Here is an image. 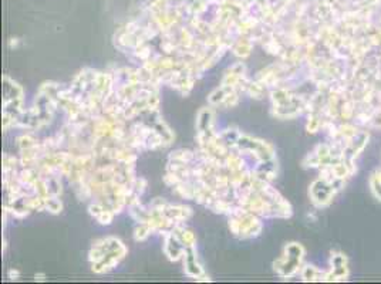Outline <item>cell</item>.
<instances>
[{"mask_svg": "<svg viewBox=\"0 0 381 284\" xmlns=\"http://www.w3.org/2000/svg\"><path fill=\"white\" fill-rule=\"evenodd\" d=\"M304 250L297 243H290L285 248V255L278 262H274V270L283 277H290L300 269Z\"/></svg>", "mask_w": 381, "mask_h": 284, "instance_id": "obj_1", "label": "cell"}, {"mask_svg": "<svg viewBox=\"0 0 381 284\" xmlns=\"http://www.w3.org/2000/svg\"><path fill=\"white\" fill-rule=\"evenodd\" d=\"M336 192H337V188H336L334 182L326 181L323 178H319L317 181H315L310 188L311 200L316 206L329 205L331 199L334 198Z\"/></svg>", "mask_w": 381, "mask_h": 284, "instance_id": "obj_2", "label": "cell"}, {"mask_svg": "<svg viewBox=\"0 0 381 284\" xmlns=\"http://www.w3.org/2000/svg\"><path fill=\"white\" fill-rule=\"evenodd\" d=\"M302 276L304 281H322L324 278V273H320L315 266H306L303 269Z\"/></svg>", "mask_w": 381, "mask_h": 284, "instance_id": "obj_3", "label": "cell"}, {"mask_svg": "<svg viewBox=\"0 0 381 284\" xmlns=\"http://www.w3.org/2000/svg\"><path fill=\"white\" fill-rule=\"evenodd\" d=\"M370 186H371V191H373L374 196L381 202V170L380 172H375L373 176H371V179H370Z\"/></svg>", "mask_w": 381, "mask_h": 284, "instance_id": "obj_4", "label": "cell"}, {"mask_svg": "<svg viewBox=\"0 0 381 284\" xmlns=\"http://www.w3.org/2000/svg\"><path fill=\"white\" fill-rule=\"evenodd\" d=\"M322 127V121L319 120V117H316V114H313L311 117H309V122H307V129L309 132L315 134L319 131V128Z\"/></svg>", "mask_w": 381, "mask_h": 284, "instance_id": "obj_5", "label": "cell"}, {"mask_svg": "<svg viewBox=\"0 0 381 284\" xmlns=\"http://www.w3.org/2000/svg\"><path fill=\"white\" fill-rule=\"evenodd\" d=\"M330 263L333 267H340V266H347V259H345L344 255H341V253H334V255H331Z\"/></svg>", "mask_w": 381, "mask_h": 284, "instance_id": "obj_6", "label": "cell"}, {"mask_svg": "<svg viewBox=\"0 0 381 284\" xmlns=\"http://www.w3.org/2000/svg\"><path fill=\"white\" fill-rule=\"evenodd\" d=\"M22 139L24 142H30L29 136H23ZM24 147H26V149H30V148H33V147H34V144H24Z\"/></svg>", "mask_w": 381, "mask_h": 284, "instance_id": "obj_7", "label": "cell"}, {"mask_svg": "<svg viewBox=\"0 0 381 284\" xmlns=\"http://www.w3.org/2000/svg\"><path fill=\"white\" fill-rule=\"evenodd\" d=\"M279 3H282V5H286V6H290V5H293L295 3L296 0H278Z\"/></svg>", "mask_w": 381, "mask_h": 284, "instance_id": "obj_8", "label": "cell"}]
</instances>
